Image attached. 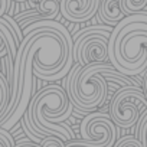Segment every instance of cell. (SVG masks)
Instances as JSON below:
<instances>
[{
    "label": "cell",
    "mask_w": 147,
    "mask_h": 147,
    "mask_svg": "<svg viewBox=\"0 0 147 147\" xmlns=\"http://www.w3.org/2000/svg\"><path fill=\"white\" fill-rule=\"evenodd\" d=\"M72 102L66 91L59 85H49L33 98L28 107V113L35 127L46 137H58L62 141H72L74 130L63 123L72 114Z\"/></svg>",
    "instance_id": "6da1fadb"
},
{
    "label": "cell",
    "mask_w": 147,
    "mask_h": 147,
    "mask_svg": "<svg viewBox=\"0 0 147 147\" xmlns=\"http://www.w3.org/2000/svg\"><path fill=\"white\" fill-rule=\"evenodd\" d=\"M113 29L114 28L100 25L80 30L74 36V61L82 66L91 63H107V61H110L108 40Z\"/></svg>",
    "instance_id": "7a4b0ae2"
},
{
    "label": "cell",
    "mask_w": 147,
    "mask_h": 147,
    "mask_svg": "<svg viewBox=\"0 0 147 147\" xmlns=\"http://www.w3.org/2000/svg\"><path fill=\"white\" fill-rule=\"evenodd\" d=\"M82 140L68 141L66 147H114L117 143V125L110 114L94 111L82 118L80 125Z\"/></svg>",
    "instance_id": "3957f363"
},
{
    "label": "cell",
    "mask_w": 147,
    "mask_h": 147,
    "mask_svg": "<svg viewBox=\"0 0 147 147\" xmlns=\"http://www.w3.org/2000/svg\"><path fill=\"white\" fill-rule=\"evenodd\" d=\"M143 108H147V97L140 87L118 88L111 101L110 117L117 127L128 128L140 120Z\"/></svg>",
    "instance_id": "277c9868"
},
{
    "label": "cell",
    "mask_w": 147,
    "mask_h": 147,
    "mask_svg": "<svg viewBox=\"0 0 147 147\" xmlns=\"http://www.w3.org/2000/svg\"><path fill=\"white\" fill-rule=\"evenodd\" d=\"M100 0H61V15L74 23L90 20L100 9Z\"/></svg>",
    "instance_id": "5b68a950"
},
{
    "label": "cell",
    "mask_w": 147,
    "mask_h": 147,
    "mask_svg": "<svg viewBox=\"0 0 147 147\" xmlns=\"http://www.w3.org/2000/svg\"><path fill=\"white\" fill-rule=\"evenodd\" d=\"M19 45H20V40L16 35L15 28L5 18H0V52L7 49L9 51L7 55L15 61Z\"/></svg>",
    "instance_id": "8992f818"
},
{
    "label": "cell",
    "mask_w": 147,
    "mask_h": 147,
    "mask_svg": "<svg viewBox=\"0 0 147 147\" xmlns=\"http://www.w3.org/2000/svg\"><path fill=\"white\" fill-rule=\"evenodd\" d=\"M98 15L102 22L114 28L125 18L120 7V0H102L98 9Z\"/></svg>",
    "instance_id": "52a82bcc"
},
{
    "label": "cell",
    "mask_w": 147,
    "mask_h": 147,
    "mask_svg": "<svg viewBox=\"0 0 147 147\" xmlns=\"http://www.w3.org/2000/svg\"><path fill=\"white\" fill-rule=\"evenodd\" d=\"M140 128H138V137L134 136H124L121 137L114 147H147V111L141 114V118L138 120Z\"/></svg>",
    "instance_id": "ba28073f"
},
{
    "label": "cell",
    "mask_w": 147,
    "mask_h": 147,
    "mask_svg": "<svg viewBox=\"0 0 147 147\" xmlns=\"http://www.w3.org/2000/svg\"><path fill=\"white\" fill-rule=\"evenodd\" d=\"M38 10L42 20H55L61 13V0H38Z\"/></svg>",
    "instance_id": "9c48e42d"
},
{
    "label": "cell",
    "mask_w": 147,
    "mask_h": 147,
    "mask_svg": "<svg viewBox=\"0 0 147 147\" xmlns=\"http://www.w3.org/2000/svg\"><path fill=\"white\" fill-rule=\"evenodd\" d=\"M147 0H120V7L124 16H131L144 10Z\"/></svg>",
    "instance_id": "30bf717a"
},
{
    "label": "cell",
    "mask_w": 147,
    "mask_h": 147,
    "mask_svg": "<svg viewBox=\"0 0 147 147\" xmlns=\"http://www.w3.org/2000/svg\"><path fill=\"white\" fill-rule=\"evenodd\" d=\"M0 147H16L15 138L3 128H0Z\"/></svg>",
    "instance_id": "8fae6325"
},
{
    "label": "cell",
    "mask_w": 147,
    "mask_h": 147,
    "mask_svg": "<svg viewBox=\"0 0 147 147\" xmlns=\"http://www.w3.org/2000/svg\"><path fill=\"white\" fill-rule=\"evenodd\" d=\"M40 147H66V144L58 137H46L42 141Z\"/></svg>",
    "instance_id": "7c38bea8"
},
{
    "label": "cell",
    "mask_w": 147,
    "mask_h": 147,
    "mask_svg": "<svg viewBox=\"0 0 147 147\" xmlns=\"http://www.w3.org/2000/svg\"><path fill=\"white\" fill-rule=\"evenodd\" d=\"M9 0H0V18H3L7 12V7H9Z\"/></svg>",
    "instance_id": "4fadbf2b"
},
{
    "label": "cell",
    "mask_w": 147,
    "mask_h": 147,
    "mask_svg": "<svg viewBox=\"0 0 147 147\" xmlns=\"http://www.w3.org/2000/svg\"><path fill=\"white\" fill-rule=\"evenodd\" d=\"M16 147H40V146L33 144V143H19V144H16Z\"/></svg>",
    "instance_id": "5bb4252c"
},
{
    "label": "cell",
    "mask_w": 147,
    "mask_h": 147,
    "mask_svg": "<svg viewBox=\"0 0 147 147\" xmlns=\"http://www.w3.org/2000/svg\"><path fill=\"white\" fill-rule=\"evenodd\" d=\"M143 91H144V94L147 97V72H146V75L143 77Z\"/></svg>",
    "instance_id": "9a60e30c"
},
{
    "label": "cell",
    "mask_w": 147,
    "mask_h": 147,
    "mask_svg": "<svg viewBox=\"0 0 147 147\" xmlns=\"http://www.w3.org/2000/svg\"><path fill=\"white\" fill-rule=\"evenodd\" d=\"M12 2H18V3H23V2H28V0H12Z\"/></svg>",
    "instance_id": "2e32d148"
}]
</instances>
